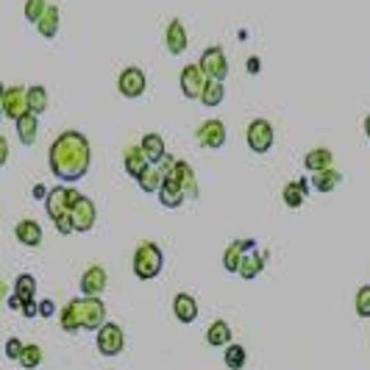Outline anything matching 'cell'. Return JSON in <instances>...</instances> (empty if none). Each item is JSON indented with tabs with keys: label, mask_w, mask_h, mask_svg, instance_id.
Wrapping results in <instances>:
<instances>
[{
	"label": "cell",
	"mask_w": 370,
	"mask_h": 370,
	"mask_svg": "<svg viewBox=\"0 0 370 370\" xmlns=\"http://www.w3.org/2000/svg\"><path fill=\"white\" fill-rule=\"evenodd\" d=\"M26 112H28V106H26V89L23 87H9L6 89V98H3V106H0V117L17 123Z\"/></svg>",
	"instance_id": "11"
},
{
	"label": "cell",
	"mask_w": 370,
	"mask_h": 370,
	"mask_svg": "<svg viewBox=\"0 0 370 370\" xmlns=\"http://www.w3.org/2000/svg\"><path fill=\"white\" fill-rule=\"evenodd\" d=\"M56 223V231L62 234V237H67V234H73L76 229H73V220H70V215H64V218H59V220H53Z\"/></svg>",
	"instance_id": "39"
},
{
	"label": "cell",
	"mask_w": 370,
	"mask_h": 370,
	"mask_svg": "<svg viewBox=\"0 0 370 370\" xmlns=\"http://www.w3.org/2000/svg\"><path fill=\"white\" fill-rule=\"evenodd\" d=\"M254 248H256V240H237V243H231V245L226 248V254H223V267H226L229 273H237V270H240L243 254H245V251H254Z\"/></svg>",
	"instance_id": "17"
},
{
	"label": "cell",
	"mask_w": 370,
	"mask_h": 370,
	"mask_svg": "<svg viewBox=\"0 0 370 370\" xmlns=\"http://www.w3.org/2000/svg\"><path fill=\"white\" fill-rule=\"evenodd\" d=\"M340 181H342V173L334 170V167H328V170H320V173L312 175V187L326 195V193H331V190L340 187Z\"/></svg>",
	"instance_id": "23"
},
{
	"label": "cell",
	"mask_w": 370,
	"mask_h": 370,
	"mask_svg": "<svg viewBox=\"0 0 370 370\" xmlns=\"http://www.w3.org/2000/svg\"><path fill=\"white\" fill-rule=\"evenodd\" d=\"M159 204L164 206V209H178L181 204H184V195L181 193V187H178V181H173V178H161V187H159Z\"/></svg>",
	"instance_id": "16"
},
{
	"label": "cell",
	"mask_w": 370,
	"mask_h": 370,
	"mask_svg": "<svg viewBox=\"0 0 370 370\" xmlns=\"http://www.w3.org/2000/svg\"><path fill=\"white\" fill-rule=\"evenodd\" d=\"M59 320H62V328L70 331V334H76V331L81 328V323H78V312H76V301H70V303L62 309Z\"/></svg>",
	"instance_id": "34"
},
{
	"label": "cell",
	"mask_w": 370,
	"mask_h": 370,
	"mask_svg": "<svg viewBox=\"0 0 370 370\" xmlns=\"http://www.w3.org/2000/svg\"><path fill=\"white\" fill-rule=\"evenodd\" d=\"M3 98H6V87L0 84V106H3Z\"/></svg>",
	"instance_id": "48"
},
{
	"label": "cell",
	"mask_w": 370,
	"mask_h": 370,
	"mask_svg": "<svg viewBox=\"0 0 370 370\" xmlns=\"http://www.w3.org/2000/svg\"><path fill=\"white\" fill-rule=\"evenodd\" d=\"M6 161H9V142H6V136H0V167Z\"/></svg>",
	"instance_id": "42"
},
{
	"label": "cell",
	"mask_w": 370,
	"mask_h": 370,
	"mask_svg": "<svg viewBox=\"0 0 370 370\" xmlns=\"http://www.w3.org/2000/svg\"><path fill=\"white\" fill-rule=\"evenodd\" d=\"M123 161H125V173H128L131 178H139V175L150 167L148 159H145V153H142L139 148H128L125 156H123Z\"/></svg>",
	"instance_id": "27"
},
{
	"label": "cell",
	"mask_w": 370,
	"mask_h": 370,
	"mask_svg": "<svg viewBox=\"0 0 370 370\" xmlns=\"http://www.w3.org/2000/svg\"><path fill=\"white\" fill-rule=\"evenodd\" d=\"M20 312H23L26 317H37V315H39V309H37V301H26Z\"/></svg>",
	"instance_id": "41"
},
{
	"label": "cell",
	"mask_w": 370,
	"mask_h": 370,
	"mask_svg": "<svg viewBox=\"0 0 370 370\" xmlns=\"http://www.w3.org/2000/svg\"><path fill=\"white\" fill-rule=\"evenodd\" d=\"M164 42H167V51L170 56H181L190 45V37H187V28H184L181 20H170L167 26V34H164Z\"/></svg>",
	"instance_id": "15"
},
{
	"label": "cell",
	"mask_w": 370,
	"mask_h": 370,
	"mask_svg": "<svg viewBox=\"0 0 370 370\" xmlns=\"http://www.w3.org/2000/svg\"><path fill=\"white\" fill-rule=\"evenodd\" d=\"M223 98H226V87H223L220 81H206V87H204V92H201V103H204L206 109H215V106L223 103Z\"/></svg>",
	"instance_id": "30"
},
{
	"label": "cell",
	"mask_w": 370,
	"mask_h": 370,
	"mask_svg": "<svg viewBox=\"0 0 370 370\" xmlns=\"http://www.w3.org/2000/svg\"><path fill=\"white\" fill-rule=\"evenodd\" d=\"M245 136H248V148L254 150V153H267L270 148H273V139H276V131H273V125L267 123V120H251V125H248V131H245Z\"/></svg>",
	"instance_id": "7"
},
{
	"label": "cell",
	"mask_w": 370,
	"mask_h": 370,
	"mask_svg": "<svg viewBox=\"0 0 370 370\" xmlns=\"http://www.w3.org/2000/svg\"><path fill=\"white\" fill-rule=\"evenodd\" d=\"M173 312L181 323H193L198 317V301L190 295V292H178L173 298Z\"/></svg>",
	"instance_id": "18"
},
{
	"label": "cell",
	"mask_w": 370,
	"mask_h": 370,
	"mask_svg": "<svg viewBox=\"0 0 370 370\" xmlns=\"http://www.w3.org/2000/svg\"><path fill=\"white\" fill-rule=\"evenodd\" d=\"M206 342L212 348H223V345H231V326L226 320H215L209 328H206Z\"/></svg>",
	"instance_id": "25"
},
{
	"label": "cell",
	"mask_w": 370,
	"mask_h": 370,
	"mask_svg": "<svg viewBox=\"0 0 370 370\" xmlns=\"http://www.w3.org/2000/svg\"><path fill=\"white\" fill-rule=\"evenodd\" d=\"M23 348H26V345H23L17 337L6 340V356H9V359H15V362H17V359H20V353H23Z\"/></svg>",
	"instance_id": "38"
},
{
	"label": "cell",
	"mask_w": 370,
	"mask_h": 370,
	"mask_svg": "<svg viewBox=\"0 0 370 370\" xmlns=\"http://www.w3.org/2000/svg\"><path fill=\"white\" fill-rule=\"evenodd\" d=\"M139 150L145 153L148 164H159L164 156H167V148H164V139L159 134H145L142 142H139Z\"/></svg>",
	"instance_id": "19"
},
{
	"label": "cell",
	"mask_w": 370,
	"mask_h": 370,
	"mask_svg": "<svg viewBox=\"0 0 370 370\" xmlns=\"http://www.w3.org/2000/svg\"><path fill=\"white\" fill-rule=\"evenodd\" d=\"M26 106H28L31 114L39 117V114L48 109V89L39 87V84H37V87H28V89H26Z\"/></svg>",
	"instance_id": "29"
},
{
	"label": "cell",
	"mask_w": 370,
	"mask_h": 370,
	"mask_svg": "<svg viewBox=\"0 0 370 370\" xmlns=\"http://www.w3.org/2000/svg\"><path fill=\"white\" fill-rule=\"evenodd\" d=\"M78 198H81V193L73 190V187H53V190H48L45 209H48L51 220H59V218L70 215V209L78 204Z\"/></svg>",
	"instance_id": "3"
},
{
	"label": "cell",
	"mask_w": 370,
	"mask_h": 370,
	"mask_svg": "<svg viewBox=\"0 0 370 370\" xmlns=\"http://www.w3.org/2000/svg\"><path fill=\"white\" fill-rule=\"evenodd\" d=\"M3 298H6V284L0 281V303H3Z\"/></svg>",
	"instance_id": "46"
},
{
	"label": "cell",
	"mask_w": 370,
	"mask_h": 370,
	"mask_svg": "<svg viewBox=\"0 0 370 370\" xmlns=\"http://www.w3.org/2000/svg\"><path fill=\"white\" fill-rule=\"evenodd\" d=\"M15 125H17V136H20L23 145H34L37 142V136H39V117L37 114L26 112Z\"/></svg>",
	"instance_id": "20"
},
{
	"label": "cell",
	"mask_w": 370,
	"mask_h": 370,
	"mask_svg": "<svg viewBox=\"0 0 370 370\" xmlns=\"http://www.w3.org/2000/svg\"><path fill=\"white\" fill-rule=\"evenodd\" d=\"M15 234H17V243H23L28 248H37L42 243V229H39L37 220H20L17 229H15Z\"/></svg>",
	"instance_id": "21"
},
{
	"label": "cell",
	"mask_w": 370,
	"mask_h": 370,
	"mask_svg": "<svg viewBox=\"0 0 370 370\" xmlns=\"http://www.w3.org/2000/svg\"><path fill=\"white\" fill-rule=\"evenodd\" d=\"M48 164L59 181H64V184L81 181L92 164L89 139L81 131H62L48 150Z\"/></svg>",
	"instance_id": "1"
},
{
	"label": "cell",
	"mask_w": 370,
	"mask_h": 370,
	"mask_svg": "<svg viewBox=\"0 0 370 370\" xmlns=\"http://www.w3.org/2000/svg\"><path fill=\"white\" fill-rule=\"evenodd\" d=\"M303 167L309 173H320V170H328L331 167V150L328 148H315L303 156Z\"/></svg>",
	"instance_id": "28"
},
{
	"label": "cell",
	"mask_w": 370,
	"mask_h": 370,
	"mask_svg": "<svg viewBox=\"0 0 370 370\" xmlns=\"http://www.w3.org/2000/svg\"><path fill=\"white\" fill-rule=\"evenodd\" d=\"M70 220H73V229L76 231H89L95 226V204L81 195L78 204L70 209Z\"/></svg>",
	"instance_id": "14"
},
{
	"label": "cell",
	"mask_w": 370,
	"mask_h": 370,
	"mask_svg": "<svg viewBox=\"0 0 370 370\" xmlns=\"http://www.w3.org/2000/svg\"><path fill=\"white\" fill-rule=\"evenodd\" d=\"M201 70H204V76H206V81H226V76H229V59H226V51L223 48H206L204 51V56H201Z\"/></svg>",
	"instance_id": "5"
},
{
	"label": "cell",
	"mask_w": 370,
	"mask_h": 370,
	"mask_svg": "<svg viewBox=\"0 0 370 370\" xmlns=\"http://www.w3.org/2000/svg\"><path fill=\"white\" fill-rule=\"evenodd\" d=\"M259 67H262V62H259L256 56H251V59H248V73H259Z\"/></svg>",
	"instance_id": "43"
},
{
	"label": "cell",
	"mask_w": 370,
	"mask_h": 370,
	"mask_svg": "<svg viewBox=\"0 0 370 370\" xmlns=\"http://www.w3.org/2000/svg\"><path fill=\"white\" fill-rule=\"evenodd\" d=\"M76 301V312H78V323L87 331H98L106 323V306L100 298H73Z\"/></svg>",
	"instance_id": "4"
},
{
	"label": "cell",
	"mask_w": 370,
	"mask_h": 370,
	"mask_svg": "<svg viewBox=\"0 0 370 370\" xmlns=\"http://www.w3.org/2000/svg\"><path fill=\"white\" fill-rule=\"evenodd\" d=\"M245 359H248V353H245V348L243 345H226V367L229 370H243L245 367Z\"/></svg>",
	"instance_id": "33"
},
{
	"label": "cell",
	"mask_w": 370,
	"mask_h": 370,
	"mask_svg": "<svg viewBox=\"0 0 370 370\" xmlns=\"http://www.w3.org/2000/svg\"><path fill=\"white\" fill-rule=\"evenodd\" d=\"M37 309H39V317H53L56 303H53L51 298H45V301H39V303H37Z\"/></svg>",
	"instance_id": "40"
},
{
	"label": "cell",
	"mask_w": 370,
	"mask_h": 370,
	"mask_svg": "<svg viewBox=\"0 0 370 370\" xmlns=\"http://www.w3.org/2000/svg\"><path fill=\"white\" fill-rule=\"evenodd\" d=\"M48 195V190L42 187V184H37V187H34V198H45Z\"/></svg>",
	"instance_id": "45"
},
{
	"label": "cell",
	"mask_w": 370,
	"mask_h": 370,
	"mask_svg": "<svg viewBox=\"0 0 370 370\" xmlns=\"http://www.w3.org/2000/svg\"><path fill=\"white\" fill-rule=\"evenodd\" d=\"M48 3L45 0H26V20L28 23H39V17L45 15Z\"/></svg>",
	"instance_id": "37"
},
{
	"label": "cell",
	"mask_w": 370,
	"mask_h": 370,
	"mask_svg": "<svg viewBox=\"0 0 370 370\" xmlns=\"http://www.w3.org/2000/svg\"><path fill=\"white\" fill-rule=\"evenodd\" d=\"M178 87L184 92V98H190V100H201V92L206 87V76L201 70V64H187L181 70L178 76Z\"/></svg>",
	"instance_id": "8"
},
{
	"label": "cell",
	"mask_w": 370,
	"mask_h": 370,
	"mask_svg": "<svg viewBox=\"0 0 370 370\" xmlns=\"http://www.w3.org/2000/svg\"><path fill=\"white\" fill-rule=\"evenodd\" d=\"M136 184H139L142 193H159V187H161V173L153 170V167H148V170L136 178Z\"/></svg>",
	"instance_id": "32"
},
{
	"label": "cell",
	"mask_w": 370,
	"mask_h": 370,
	"mask_svg": "<svg viewBox=\"0 0 370 370\" xmlns=\"http://www.w3.org/2000/svg\"><path fill=\"white\" fill-rule=\"evenodd\" d=\"M262 270H265V256L256 254V251H245L243 259H240V270H237V273H240L245 281H251V279H256Z\"/></svg>",
	"instance_id": "22"
},
{
	"label": "cell",
	"mask_w": 370,
	"mask_h": 370,
	"mask_svg": "<svg viewBox=\"0 0 370 370\" xmlns=\"http://www.w3.org/2000/svg\"><path fill=\"white\" fill-rule=\"evenodd\" d=\"M167 178L178 181L181 193L187 195V198H195V195H198V187H195V173H193V164H190V161L175 159V164H173V173H170Z\"/></svg>",
	"instance_id": "12"
},
{
	"label": "cell",
	"mask_w": 370,
	"mask_h": 370,
	"mask_svg": "<svg viewBox=\"0 0 370 370\" xmlns=\"http://www.w3.org/2000/svg\"><path fill=\"white\" fill-rule=\"evenodd\" d=\"M59 23H62L59 9H56V6H48V9H45V15L39 17L37 28H39V34H42L45 39H53V37L59 34Z\"/></svg>",
	"instance_id": "26"
},
{
	"label": "cell",
	"mask_w": 370,
	"mask_h": 370,
	"mask_svg": "<svg viewBox=\"0 0 370 370\" xmlns=\"http://www.w3.org/2000/svg\"><path fill=\"white\" fill-rule=\"evenodd\" d=\"M145 87H148V78H145V73L139 67H125L120 73V78H117V89L125 98H139L145 92Z\"/></svg>",
	"instance_id": "10"
},
{
	"label": "cell",
	"mask_w": 370,
	"mask_h": 370,
	"mask_svg": "<svg viewBox=\"0 0 370 370\" xmlns=\"http://www.w3.org/2000/svg\"><path fill=\"white\" fill-rule=\"evenodd\" d=\"M95 342H98V351L103 356H117L125 348V331L117 323H103L98 328V340Z\"/></svg>",
	"instance_id": "6"
},
{
	"label": "cell",
	"mask_w": 370,
	"mask_h": 370,
	"mask_svg": "<svg viewBox=\"0 0 370 370\" xmlns=\"http://www.w3.org/2000/svg\"><path fill=\"white\" fill-rule=\"evenodd\" d=\"M353 306H356V315H359V317H370V287H367V284L359 287Z\"/></svg>",
	"instance_id": "36"
},
{
	"label": "cell",
	"mask_w": 370,
	"mask_h": 370,
	"mask_svg": "<svg viewBox=\"0 0 370 370\" xmlns=\"http://www.w3.org/2000/svg\"><path fill=\"white\" fill-rule=\"evenodd\" d=\"M364 134H367V139H370V114L364 117Z\"/></svg>",
	"instance_id": "47"
},
{
	"label": "cell",
	"mask_w": 370,
	"mask_h": 370,
	"mask_svg": "<svg viewBox=\"0 0 370 370\" xmlns=\"http://www.w3.org/2000/svg\"><path fill=\"white\" fill-rule=\"evenodd\" d=\"M306 193H309V184H306V178H301V181H290V184H287L284 193H281V198H284V204H287L290 209H298V206H303Z\"/></svg>",
	"instance_id": "24"
},
{
	"label": "cell",
	"mask_w": 370,
	"mask_h": 370,
	"mask_svg": "<svg viewBox=\"0 0 370 370\" xmlns=\"http://www.w3.org/2000/svg\"><path fill=\"white\" fill-rule=\"evenodd\" d=\"M195 136H198V145H201V148L218 150V148L226 145V123H223V120H206V123L198 125Z\"/></svg>",
	"instance_id": "9"
},
{
	"label": "cell",
	"mask_w": 370,
	"mask_h": 370,
	"mask_svg": "<svg viewBox=\"0 0 370 370\" xmlns=\"http://www.w3.org/2000/svg\"><path fill=\"white\" fill-rule=\"evenodd\" d=\"M9 309H23V301H20L17 295H12V298H9Z\"/></svg>",
	"instance_id": "44"
},
{
	"label": "cell",
	"mask_w": 370,
	"mask_h": 370,
	"mask_svg": "<svg viewBox=\"0 0 370 370\" xmlns=\"http://www.w3.org/2000/svg\"><path fill=\"white\" fill-rule=\"evenodd\" d=\"M17 362H20L26 370H34V367H39V364H42V348H39V345H26Z\"/></svg>",
	"instance_id": "35"
},
{
	"label": "cell",
	"mask_w": 370,
	"mask_h": 370,
	"mask_svg": "<svg viewBox=\"0 0 370 370\" xmlns=\"http://www.w3.org/2000/svg\"><path fill=\"white\" fill-rule=\"evenodd\" d=\"M106 281H109V276H106V270L100 265L87 267L84 276H81V292H84V298H98L106 290Z\"/></svg>",
	"instance_id": "13"
},
{
	"label": "cell",
	"mask_w": 370,
	"mask_h": 370,
	"mask_svg": "<svg viewBox=\"0 0 370 370\" xmlns=\"http://www.w3.org/2000/svg\"><path fill=\"white\" fill-rule=\"evenodd\" d=\"M15 295L26 303V301H34L37 298V279L31 276V273H23V276H17V281H15Z\"/></svg>",
	"instance_id": "31"
},
{
	"label": "cell",
	"mask_w": 370,
	"mask_h": 370,
	"mask_svg": "<svg viewBox=\"0 0 370 370\" xmlns=\"http://www.w3.org/2000/svg\"><path fill=\"white\" fill-rule=\"evenodd\" d=\"M134 276L142 279V281H150L161 273L164 267V256H161V248L156 243H142L136 251H134Z\"/></svg>",
	"instance_id": "2"
}]
</instances>
